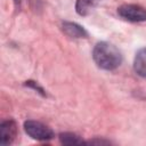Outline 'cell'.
I'll return each instance as SVG.
<instances>
[{"mask_svg": "<svg viewBox=\"0 0 146 146\" xmlns=\"http://www.w3.org/2000/svg\"><path fill=\"white\" fill-rule=\"evenodd\" d=\"M117 14L121 18L132 23H140L146 21V9L139 5H133V3L122 5L117 8Z\"/></svg>", "mask_w": 146, "mask_h": 146, "instance_id": "3957f363", "label": "cell"}, {"mask_svg": "<svg viewBox=\"0 0 146 146\" xmlns=\"http://www.w3.org/2000/svg\"><path fill=\"white\" fill-rule=\"evenodd\" d=\"M21 1H22V0H14V2H15V7H16V8H19V7H21Z\"/></svg>", "mask_w": 146, "mask_h": 146, "instance_id": "30bf717a", "label": "cell"}, {"mask_svg": "<svg viewBox=\"0 0 146 146\" xmlns=\"http://www.w3.org/2000/svg\"><path fill=\"white\" fill-rule=\"evenodd\" d=\"M133 70L139 76L146 78V48H141L136 52L133 59Z\"/></svg>", "mask_w": 146, "mask_h": 146, "instance_id": "8992f818", "label": "cell"}, {"mask_svg": "<svg viewBox=\"0 0 146 146\" xmlns=\"http://www.w3.org/2000/svg\"><path fill=\"white\" fill-rule=\"evenodd\" d=\"M64 34L72 39H86L88 38V32L79 24L74 22H63L60 26Z\"/></svg>", "mask_w": 146, "mask_h": 146, "instance_id": "5b68a950", "label": "cell"}, {"mask_svg": "<svg viewBox=\"0 0 146 146\" xmlns=\"http://www.w3.org/2000/svg\"><path fill=\"white\" fill-rule=\"evenodd\" d=\"M100 2V0H76L75 10L80 16L89 15Z\"/></svg>", "mask_w": 146, "mask_h": 146, "instance_id": "52a82bcc", "label": "cell"}, {"mask_svg": "<svg viewBox=\"0 0 146 146\" xmlns=\"http://www.w3.org/2000/svg\"><path fill=\"white\" fill-rule=\"evenodd\" d=\"M17 136V124L14 120H6L0 124V144L6 146L13 144Z\"/></svg>", "mask_w": 146, "mask_h": 146, "instance_id": "277c9868", "label": "cell"}, {"mask_svg": "<svg viewBox=\"0 0 146 146\" xmlns=\"http://www.w3.org/2000/svg\"><path fill=\"white\" fill-rule=\"evenodd\" d=\"M25 84H26V86H29V87H31V88H33L34 90H38V92H40L42 96H46V92H44L43 88H42V87H40V86L38 84V82L32 81V80H29V81H26V83H25Z\"/></svg>", "mask_w": 146, "mask_h": 146, "instance_id": "9c48e42d", "label": "cell"}, {"mask_svg": "<svg viewBox=\"0 0 146 146\" xmlns=\"http://www.w3.org/2000/svg\"><path fill=\"white\" fill-rule=\"evenodd\" d=\"M92 58L96 65L105 71H113L122 63L121 51L114 44L106 41L96 43L92 50Z\"/></svg>", "mask_w": 146, "mask_h": 146, "instance_id": "6da1fadb", "label": "cell"}, {"mask_svg": "<svg viewBox=\"0 0 146 146\" xmlns=\"http://www.w3.org/2000/svg\"><path fill=\"white\" fill-rule=\"evenodd\" d=\"M24 130L31 138H33L35 140H40V141L50 140L55 137L54 131L48 125H46L39 121H34V120L25 121Z\"/></svg>", "mask_w": 146, "mask_h": 146, "instance_id": "7a4b0ae2", "label": "cell"}, {"mask_svg": "<svg viewBox=\"0 0 146 146\" xmlns=\"http://www.w3.org/2000/svg\"><path fill=\"white\" fill-rule=\"evenodd\" d=\"M59 140L64 145H81L84 144V141L75 133L72 132H63L59 135Z\"/></svg>", "mask_w": 146, "mask_h": 146, "instance_id": "ba28073f", "label": "cell"}]
</instances>
